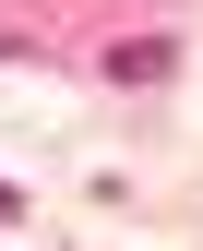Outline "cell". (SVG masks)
Returning <instances> with one entry per match:
<instances>
[{"label": "cell", "instance_id": "1", "mask_svg": "<svg viewBox=\"0 0 203 251\" xmlns=\"http://www.w3.org/2000/svg\"><path fill=\"white\" fill-rule=\"evenodd\" d=\"M167 60H179V48H167V36H120V48H108V84H155Z\"/></svg>", "mask_w": 203, "mask_h": 251}, {"label": "cell", "instance_id": "2", "mask_svg": "<svg viewBox=\"0 0 203 251\" xmlns=\"http://www.w3.org/2000/svg\"><path fill=\"white\" fill-rule=\"evenodd\" d=\"M12 215H24V192H12V179H0V227H12Z\"/></svg>", "mask_w": 203, "mask_h": 251}]
</instances>
